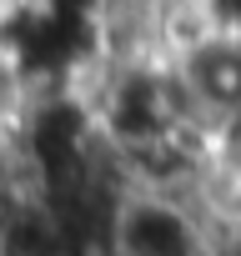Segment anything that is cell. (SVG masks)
I'll return each instance as SVG.
<instances>
[{
    "label": "cell",
    "mask_w": 241,
    "mask_h": 256,
    "mask_svg": "<svg viewBox=\"0 0 241 256\" xmlns=\"http://www.w3.org/2000/svg\"><path fill=\"white\" fill-rule=\"evenodd\" d=\"M206 256H241V241H231V236H221V241H216V246H211Z\"/></svg>",
    "instance_id": "cell-4"
},
{
    "label": "cell",
    "mask_w": 241,
    "mask_h": 256,
    "mask_svg": "<svg viewBox=\"0 0 241 256\" xmlns=\"http://www.w3.org/2000/svg\"><path fill=\"white\" fill-rule=\"evenodd\" d=\"M216 246V226L196 196L126 186L110 211V256H206Z\"/></svg>",
    "instance_id": "cell-2"
},
{
    "label": "cell",
    "mask_w": 241,
    "mask_h": 256,
    "mask_svg": "<svg viewBox=\"0 0 241 256\" xmlns=\"http://www.w3.org/2000/svg\"><path fill=\"white\" fill-rule=\"evenodd\" d=\"M171 60H176V70H181V80L191 90L196 116L211 131L241 120V30L211 26L201 40H191Z\"/></svg>",
    "instance_id": "cell-3"
},
{
    "label": "cell",
    "mask_w": 241,
    "mask_h": 256,
    "mask_svg": "<svg viewBox=\"0 0 241 256\" xmlns=\"http://www.w3.org/2000/svg\"><path fill=\"white\" fill-rule=\"evenodd\" d=\"M86 100L96 116V131L110 156H131L156 141H171L181 131L206 126L191 106V90L171 56L146 60H100L86 76ZM211 131V126H206Z\"/></svg>",
    "instance_id": "cell-1"
}]
</instances>
